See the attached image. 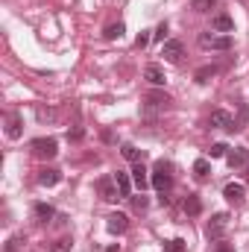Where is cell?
<instances>
[{"label": "cell", "instance_id": "6da1fadb", "mask_svg": "<svg viewBox=\"0 0 249 252\" xmlns=\"http://www.w3.org/2000/svg\"><path fill=\"white\" fill-rule=\"evenodd\" d=\"M232 35H223V32H202L199 35V47H205V50H220V53H226V50H232Z\"/></svg>", "mask_w": 249, "mask_h": 252}, {"label": "cell", "instance_id": "7a4b0ae2", "mask_svg": "<svg viewBox=\"0 0 249 252\" xmlns=\"http://www.w3.org/2000/svg\"><path fill=\"white\" fill-rule=\"evenodd\" d=\"M150 185L156 190H170V185H173V176H170V164L167 161H158L156 167H153V176H150Z\"/></svg>", "mask_w": 249, "mask_h": 252}, {"label": "cell", "instance_id": "3957f363", "mask_svg": "<svg viewBox=\"0 0 249 252\" xmlns=\"http://www.w3.org/2000/svg\"><path fill=\"white\" fill-rule=\"evenodd\" d=\"M226 229H229V214H214L211 220H208V226H205V238L208 241H223V235H226Z\"/></svg>", "mask_w": 249, "mask_h": 252}, {"label": "cell", "instance_id": "277c9868", "mask_svg": "<svg viewBox=\"0 0 249 252\" xmlns=\"http://www.w3.org/2000/svg\"><path fill=\"white\" fill-rule=\"evenodd\" d=\"M30 147H32V153H35L38 158H53V156L59 153V144H56V138H35Z\"/></svg>", "mask_w": 249, "mask_h": 252}, {"label": "cell", "instance_id": "5b68a950", "mask_svg": "<svg viewBox=\"0 0 249 252\" xmlns=\"http://www.w3.org/2000/svg\"><path fill=\"white\" fill-rule=\"evenodd\" d=\"M97 190H100V196H103L106 202H115V199H121V188H118L115 176H103V179H97Z\"/></svg>", "mask_w": 249, "mask_h": 252}, {"label": "cell", "instance_id": "8992f818", "mask_svg": "<svg viewBox=\"0 0 249 252\" xmlns=\"http://www.w3.org/2000/svg\"><path fill=\"white\" fill-rule=\"evenodd\" d=\"M182 53H185V47H182V41H179V38H167V41L161 44V56H164L167 62H179V59H182Z\"/></svg>", "mask_w": 249, "mask_h": 252}, {"label": "cell", "instance_id": "52a82bcc", "mask_svg": "<svg viewBox=\"0 0 249 252\" xmlns=\"http://www.w3.org/2000/svg\"><path fill=\"white\" fill-rule=\"evenodd\" d=\"M223 196H226L232 205H244V199H247V188H244L241 182H229V185L223 188Z\"/></svg>", "mask_w": 249, "mask_h": 252}, {"label": "cell", "instance_id": "ba28073f", "mask_svg": "<svg viewBox=\"0 0 249 252\" xmlns=\"http://www.w3.org/2000/svg\"><path fill=\"white\" fill-rule=\"evenodd\" d=\"M211 30H214V32H223V35H229V32L235 30V21H232V15H226V12H217V15L211 18Z\"/></svg>", "mask_w": 249, "mask_h": 252}, {"label": "cell", "instance_id": "9c48e42d", "mask_svg": "<svg viewBox=\"0 0 249 252\" xmlns=\"http://www.w3.org/2000/svg\"><path fill=\"white\" fill-rule=\"evenodd\" d=\"M226 158H229V167H232V170L247 167V164H249V147H235Z\"/></svg>", "mask_w": 249, "mask_h": 252}, {"label": "cell", "instance_id": "30bf717a", "mask_svg": "<svg viewBox=\"0 0 249 252\" xmlns=\"http://www.w3.org/2000/svg\"><path fill=\"white\" fill-rule=\"evenodd\" d=\"M208 124L214 126V129H235V118H232L229 112H223V109H217V112H211V118H208Z\"/></svg>", "mask_w": 249, "mask_h": 252}, {"label": "cell", "instance_id": "8fae6325", "mask_svg": "<svg viewBox=\"0 0 249 252\" xmlns=\"http://www.w3.org/2000/svg\"><path fill=\"white\" fill-rule=\"evenodd\" d=\"M59 182H62V170H56V167H44L38 173V185H44V188H53Z\"/></svg>", "mask_w": 249, "mask_h": 252}, {"label": "cell", "instance_id": "7c38bea8", "mask_svg": "<svg viewBox=\"0 0 249 252\" xmlns=\"http://www.w3.org/2000/svg\"><path fill=\"white\" fill-rule=\"evenodd\" d=\"M126 226H129V217L126 214H109V220H106V229L112 235H124Z\"/></svg>", "mask_w": 249, "mask_h": 252}, {"label": "cell", "instance_id": "4fadbf2b", "mask_svg": "<svg viewBox=\"0 0 249 252\" xmlns=\"http://www.w3.org/2000/svg\"><path fill=\"white\" fill-rule=\"evenodd\" d=\"M144 79H147L150 85H164V82H167V76H164V70H161L158 64H147V67H144Z\"/></svg>", "mask_w": 249, "mask_h": 252}, {"label": "cell", "instance_id": "5bb4252c", "mask_svg": "<svg viewBox=\"0 0 249 252\" xmlns=\"http://www.w3.org/2000/svg\"><path fill=\"white\" fill-rule=\"evenodd\" d=\"M170 106V97L167 94H161V91H153V94H147V112H153V109H167Z\"/></svg>", "mask_w": 249, "mask_h": 252}, {"label": "cell", "instance_id": "9a60e30c", "mask_svg": "<svg viewBox=\"0 0 249 252\" xmlns=\"http://www.w3.org/2000/svg\"><path fill=\"white\" fill-rule=\"evenodd\" d=\"M32 214H35L38 223H50V220L56 217V208L47 205V202H35V205H32Z\"/></svg>", "mask_w": 249, "mask_h": 252}, {"label": "cell", "instance_id": "2e32d148", "mask_svg": "<svg viewBox=\"0 0 249 252\" xmlns=\"http://www.w3.org/2000/svg\"><path fill=\"white\" fill-rule=\"evenodd\" d=\"M182 208H185L187 217H199V214H202V199H199L196 193H187L185 202H182Z\"/></svg>", "mask_w": 249, "mask_h": 252}, {"label": "cell", "instance_id": "e0dca14e", "mask_svg": "<svg viewBox=\"0 0 249 252\" xmlns=\"http://www.w3.org/2000/svg\"><path fill=\"white\" fill-rule=\"evenodd\" d=\"M129 173H132V182L138 185V190H144L147 185H150V176H147V167H144L141 161H135V167H132Z\"/></svg>", "mask_w": 249, "mask_h": 252}, {"label": "cell", "instance_id": "ac0fdd59", "mask_svg": "<svg viewBox=\"0 0 249 252\" xmlns=\"http://www.w3.org/2000/svg\"><path fill=\"white\" fill-rule=\"evenodd\" d=\"M115 182H118V188H121V199L132 196V176H129L126 170H118V173H115Z\"/></svg>", "mask_w": 249, "mask_h": 252}, {"label": "cell", "instance_id": "d6986e66", "mask_svg": "<svg viewBox=\"0 0 249 252\" xmlns=\"http://www.w3.org/2000/svg\"><path fill=\"white\" fill-rule=\"evenodd\" d=\"M193 176H196L199 182H205V179L211 176V164H208V158H196V161H193Z\"/></svg>", "mask_w": 249, "mask_h": 252}, {"label": "cell", "instance_id": "ffe728a7", "mask_svg": "<svg viewBox=\"0 0 249 252\" xmlns=\"http://www.w3.org/2000/svg\"><path fill=\"white\" fill-rule=\"evenodd\" d=\"M21 132H24V129H21V118H18V115H9V121H6V135L15 141V138H21Z\"/></svg>", "mask_w": 249, "mask_h": 252}, {"label": "cell", "instance_id": "44dd1931", "mask_svg": "<svg viewBox=\"0 0 249 252\" xmlns=\"http://www.w3.org/2000/svg\"><path fill=\"white\" fill-rule=\"evenodd\" d=\"M124 32H126V27L118 21V24H109V27L103 30V38H106V41H115V38H121Z\"/></svg>", "mask_w": 249, "mask_h": 252}, {"label": "cell", "instance_id": "7402d4cb", "mask_svg": "<svg viewBox=\"0 0 249 252\" xmlns=\"http://www.w3.org/2000/svg\"><path fill=\"white\" fill-rule=\"evenodd\" d=\"M217 6V0H190V9L193 12H211Z\"/></svg>", "mask_w": 249, "mask_h": 252}, {"label": "cell", "instance_id": "603a6c76", "mask_svg": "<svg viewBox=\"0 0 249 252\" xmlns=\"http://www.w3.org/2000/svg\"><path fill=\"white\" fill-rule=\"evenodd\" d=\"M121 156H124V158H129V161H141V153H138L132 144H124V147H121Z\"/></svg>", "mask_w": 249, "mask_h": 252}, {"label": "cell", "instance_id": "cb8c5ba5", "mask_svg": "<svg viewBox=\"0 0 249 252\" xmlns=\"http://www.w3.org/2000/svg\"><path fill=\"white\" fill-rule=\"evenodd\" d=\"M70 247H73V241H70V238H59V241L50 247V252H70Z\"/></svg>", "mask_w": 249, "mask_h": 252}, {"label": "cell", "instance_id": "d4e9b609", "mask_svg": "<svg viewBox=\"0 0 249 252\" xmlns=\"http://www.w3.org/2000/svg\"><path fill=\"white\" fill-rule=\"evenodd\" d=\"M214 73H217V67H211V64H208V67H199V70H196V82H208Z\"/></svg>", "mask_w": 249, "mask_h": 252}, {"label": "cell", "instance_id": "484cf974", "mask_svg": "<svg viewBox=\"0 0 249 252\" xmlns=\"http://www.w3.org/2000/svg\"><path fill=\"white\" fill-rule=\"evenodd\" d=\"M27 241H24V235H15V238H9V244H6V252H18L24 247Z\"/></svg>", "mask_w": 249, "mask_h": 252}, {"label": "cell", "instance_id": "4316f807", "mask_svg": "<svg viewBox=\"0 0 249 252\" xmlns=\"http://www.w3.org/2000/svg\"><path fill=\"white\" fill-rule=\"evenodd\" d=\"M226 153H229V147H226V144H211V150H208V156H211V158H223Z\"/></svg>", "mask_w": 249, "mask_h": 252}, {"label": "cell", "instance_id": "83f0119b", "mask_svg": "<svg viewBox=\"0 0 249 252\" xmlns=\"http://www.w3.org/2000/svg\"><path fill=\"white\" fill-rule=\"evenodd\" d=\"M129 199H132V205H135V208H138V211H144V208H147V205H150V199H147V196H144V193H138V196H129Z\"/></svg>", "mask_w": 249, "mask_h": 252}, {"label": "cell", "instance_id": "f1b7e54d", "mask_svg": "<svg viewBox=\"0 0 249 252\" xmlns=\"http://www.w3.org/2000/svg\"><path fill=\"white\" fill-rule=\"evenodd\" d=\"M167 252H185V241H182V238H173V241L167 244Z\"/></svg>", "mask_w": 249, "mask_h": 252}, {"label": "cell", "instance_id": "f546056e", "mask_svg": "<svg viewBox=\"0 0 249 252\" xmlns=\"http://www.w3.org/2000/svg\"><path fill=\"white\" fill-rule=\"evenodd\" d=\"M67 138H70V141H82V138H85V132L76 126V129H70V132H67Z\"/></svg>", "mask_w": 249, "mask_h": 252}, {"label": "cell", "instance_id": "4dcf8cb0", "mask_svg": "<svg viewBox=\"0 0 249 252\" xmlns=\"http://www.w3.org/2000/svg\"><path fill=\"white\" fill-rule=\"evenodd\" d=\"M156 38H161V41L167 38V24H158V30H156Z\"/></svg>", "mask_w": 249, "mask_h": 252}, {"label": "cell", "instance_id": "1f68e13d", "mask_svg": "<svg viewBox=\"0 0 249 252\" xmlns=\"http://www.w3.org/2000/svg\"><path fill=\"white\" fill-rule=\"evenodd\" d=\"M135 44H138V47H147V44H150V35H147V32H141V35L135 38Z\"/></svg>", "mask_w": 249, "mask_h": 252}, {"label": "cell", "instance_id": "d6a6232c", "mask_svg": "<svg viewBox=\"0 0 249 252\" xmlns=\"http://www.w3.org/2000/svg\"><path fill=\"white\" fill-rule=\"evenodd\" d=\"M106 252H121V244H112V247H109Z\"/></svg>", "mask_w": 249, "mask_h": 252}]
</instances>
